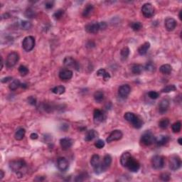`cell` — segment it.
<instances>
[{"label": "cell", "instance_id": "1", "mask_svg": "<svg viewBox=\"0 0 182 182\" xmlns=\"http://www.w3.org/2000/svg\"><path fill=\"white\" fill-rule=\"evenodd\" d=\"M26 163L23 159H18V160H13L9 162V168L12 169L14 172L17 173V175L23 176L22 169H24L26 167Z\"/></svg>", "mask_w": 182, "mask_h": 182}, {"label": "cell", "instance_id": "2", "mask_svg": "<svg viewBox=\"0 0 182 182\" xmlns=\"http://www.w3.org/2000/svg\"><path fill=\"white\" fill-rule=\"evenodd\" d=\"M106 22H92L87 24L85 27V31L89 33H97L100 30H105L107 28Z\"/></svg>", "mask_w": 182, "mask_h": 182}, {"label": "cell", "instance_id": "3", "mask_svg": "<svg viewBox=\"0 0 182 182\" xmlns=\"http://www.w3.org/2000/svg\"><path fill=\"white\" fill-rule=\"evenodd\" d=\"M124 118L127 122H130L135 128L140 129L143 126V121L134 113L130 112L126 113L124 115Z\"/></svg>", "mask_w": 182, "mask_h": 182}, {"label": "cell", "instance_id": "4", "mask_svg": "<svg viewBox=\"0 0 182 182\" xmlns=\"http://www.w3.org/2000/svg\"><path fill=\"white\" fill-rule=\"evenodd\" d=\"M90 164L93 168L95 173L97 174L103 173V170L101 168V162H100V156L98 154H93L90 159Z\"/></svg>", "mask_w": 182, "mask_h": 182}, {"label": "cell", "instance_id": "5", "mask_svg": "<svg viewBox=\"0 0 182 182\" xmlns=\"http://www.w3.org/2000/svg\"><path fill=\"white\" fill-rule=\"evenodd\" d=\"M19 60V55L17 52H11L7 56V60H6V66L8 68H13L15 66L17 62Z\"/></svg>", "mask_w": 182, "mask_h": 182}, {"label": "cell", "instance_id": "6", "mask_svg": "<svg viewBox=\"0 0 182 182\" xmlns=\"http://www.w3.org/2000/svg\"><path fill=\"white\" fill-rule=\"evenodd\" d=\"M154 140H155V137L154 136L152 132L150 131H147V132H144L141 136V139H140V142L145 146L151 145L154 143Z\"/></svg>", "mask_w": 182, "mask_h": 182}, {"label": "cell", "instance_id": "7", "mask_svg": "<svg viewBox=\"0 0 182 182\" xmlns=\"http://www.w3.org/2000/svg\"><path fill=\"white\" fill-rule=\"evenodd\" d=\"M35 44H36V41H35L34 37L32 36H26L22 41V47L27 52L32 51Z\"/></svg>", "mask_w": 182, "mask_h": 182}, {"label": "cell", "instance_id": "8", "mask_svg": "<svg viewBox=\"0 0 182 182\" xmlns=\"http://www.w3.org/2000/svg\"><path fill=\"white\" fill-rule=\"evenodd\" d=\"M169 169L172 171H176L181 167V159L177 155H173L169 159Z\"/></svg>", "mask_w": 182, "mask_h": 182}, {"label": "cell", "instance_id": "9", "mask_svg": "<svg viewBox=\"0 0 182 182\" xmlns=\"http://www.w3.org/2000/svg\"><path fill=\"white\" fill-rule=\"evenodd\" d=\"M142 13L146 18H151L154 15V8L150 3H146L142 7Z\"/></svg>", "mask_w": 182, "mask_h": 182}, {"label": "cell", "instance_id": "10", "mask_svg": "<svg viewBox=\"0 0 182 182\" xmlns=\"http://www.w3.org/2000/svg\"><path fill=\"white\" fill-rule=\"evenodd\" d=\"M151 165L155 169H161L164 167V157L160 155H155L151 159Z\"/></svg>", "mask_w": 182, "mask_h": 182}, {"label": "cell", "instance_id": "11", "mask_svg": "<svg viewBox=\"0 0 182 182\" xmlns=\"http://www.w3.org/2000/svg\"><path fill=\"white\" fill-rule=\"evenodd\" d=\"M126 168L129 169L131 172H137L140 169V164L136 159L134 157H131L130 159L129 160L128 163L127 164Z\"/></svg>", "mask_w": 182, "mask_h": 182}, {"label": "cell", "instance_id": "12", "mask_svg": "<svg viewBox=\"0 0 182 182\" xmlns=\"http://www.w3.org/2000/svg\"><path fill=\"white\" fill-rule=\"evenodd\" d=\"M122 137H123V133L122 132V131L119 130H113L110 133V135L106 139V141L107 142L110 143L112 142L118 141V140H121Z\"/></svg>", "mask_w": 182, "mask_h": 182}, {"label": "cell", "instance_id": "13", "mask_svg": "<svg viewBox=\"0 0 182 182\" xmlns=\"http://www.w3.org/2000/svg\"><path fill=\"white\" fill-rule=\"evenodd\" d=\"M63 65L67 68H73L76 71L79 70V64L74 58L72 57H65L63 60Z\"/></svg>", "mask_w": 182, "mask_h": 182}, {"label": "cell", "instance_id": "14", "mask_svg": "<svg viewBox=\"0 0 182 182\" xmlns=\"http://www.w3.org/2000/svg\"><path fill=\"white\" fill-rule=\"evenodd\" d=\"M106 119V115L104 113V112L99 109H95L93 113V119L95 123L99 124L101 123L102 122Z\"/></svg>", "mask_w": 182, "mask_h": 182}, {"label": "cell", "instance_id": "15", "mask_svg": "<svg viewBox=\"0 0 182 182\" xmlns=\"http://www.w3.org/2000/svg\"><path fill=\"white\" fill-rule=\"evenodd\" d=\"M57 167L60 172H66L69 168V163L65 158L60 157L57 160Z\"/></svg>", "mask_w": 182, "mask_h": 182}, {"label": "cell", "instance_id": "16", "mask_svg": "<svg viewBox=\"0 0 182 182\" xmlns=\"http://www.w3.org/2000/svg\"><path fill=\"white\" fill-rule=\"evenodd\" d=\"M131 92V88L129 85H122L119 88L118 94L122 98H127Z\"/></svg>", "mask_w": 182, "mask_h": 182}, {"label": "cell", "instance_id": "17", "mask_svg": "<svg viewBox=\"0 0 182 182\" xmlns=\"http://www.w3.org/2000/svg\"><path fill=\"white\" fill-rule=\"evenodd\" d=\"M169 105H170V101L169 99L164 98L159 102V112L161 114H164L167 110H168Z\"/></svg>", "mask_w": 182, "mask_h": 182}, {"label": "cell", "instance_id": "18", "mask_svg": "<svg viewBox=\"0 0 182 182\" xmlns=\"http://www.w3.org/2000/svg\"><path fill=\"white\" fill-rule=\"evenodd\" d=\"M177 26V22L174 18L168 17L165 20L166 29L169 31H172L175 29Z\"/></svg>", "mask_w": 182, "mask_h": 182}, {"label": "cell", "instance_id": "19", "mask_svg": "<svg viewBox=\"0 0 182 182\" xmlns=\"http://www.w3.org/2000/svg\"><path fill=\"white\" fill-rule=\"evenodd\" d=\"M60 144L61 147L62 149L68 150L71 147L73 144V140L68 137H65V138L60 139Z\"/></svg>", "mask_w": 182, "mask_h": 182}, {"label": "cell", "instance_id": "20", "mask_svg": "<svg viewBox=\"0 0 182 182\" xmlns=\"http://www.w3.org/2000/svg\"><path fill=\"white\" fill-rule=\"evenodd\" d=\"M73 71L69 69H63L59 72V78L62 81H67V80L71 79L73 77Z\"/></svg>", "mask_w": 182, "mask_h": 182}, {"label": "cell", "instance_id": "21", "mask_svg": "<svg viewBox=\"0 0 182 182\" xmlns=\"http://www.w3.org/2000/svg\"><path fill=\"white\" fill-rule=\"evenodd\" d=\"M169 140H170L169 137L167 136V135H159V136L155 137L154 143L158 147H162L168 143Z\"/></svg>", "mask_w": 182, "mask_h": 182}, {"label": "cell", "instance_id": "22", "mask_svg": "<svg viewBox=\"0 0 182 182\" xmlns=\"http://www.w3.org/2000/svg\"><path fill=\"white\" fill-rule=\"evenodd\" d=\"M112 164V157L110 154H106L103 158V161L101 162V168L103 172H105Z\"/></svg>", "mask_w": 182, "mask_h": 182}, {"label": "cell", "instance_id": "23", "mask_svg": "<svg viewBox=\"0 0 182 182\" xmlns=\"http://www.w3.org/2000/svg\"><path fill=\"white\" fill-rule=\"evenodd\" d=\"M131 157H132V155H131V154L130 152H127V151L124 152L120 157L121 165H122L123 167H126L127 164L128 163L129 160H130Z\"/></svg>", "mask_w": 182, "mask_h": 182}, {"label": "cell", "instance_id": "24", "mask_svg": "<svg viewBox=\"0 0 182 182\" xmlns=\"http://www.w3.org/2000/svg\"><path fill=\"white\" fill-rule=\"evenodd\" d=\"M150 48V43L149 42H145L142 45H141L138 49V53L140 55L144 56L146 55L147 53L148 50Z\"/></svg>", "mask_w": 182, "mask_h": 182}, {"label": "cell", "instance_id": "25", "mask_svg": "<svg viewBox=\"0 0 182 182\" xmlns=\"http://www.w3.org/2000/svg\"><path fill=\"white\" fill-rule=\"evenodd\" d=\"M97 136H98V133H97L96 131L95 130H90L87 132L84 140L85 142H90L92 140H94Z\"/></svg>", "mask_w": 182, "mask_h": 182}, {"label": "cell", "instance_id": "26", "mask_svg": "<svg viewBox=\"0 0 182 182\" xmlns=\"http://www.w3.org/2000/svg\"><path fill=\"white\" fill-rule=\"evenodd\" d=\"M93 11H94V7L92 4H88L85 9H83V17H85V18H88L93 13Z\"/></svg>", "mask_w": 182, "mask_h": 182}, {"label": "cell", "instance_id": "27", "mask_svg": "<svg viewBox=\"0 0 182 182\" xmlns=\"http://www.w3.org/2000/svg\"><path fill=\"white\" fill-rule=\"evenodd\" d=\"M132 72L135 75H140L142 73V71L144 70L143 65L140 64H134L132 65V68H131Z\"/></svg>", "mask_w": 182, "mask_h": 182}, {"label": "cell", "instance_id": "28", "mask_svg": "<svg viewBox=\"0 0 182 182\" xmlns=\"http://www.w3.org/2000/svg\"><path fill=\"white\" fill-rule=\"evenodd\" d=\"M159 71L162 74L165 75H169L172 73V65L169 64H164L159 68Z\"/></svg>", "mask_w": 182, "mask_h": 182}, {"label": "cell", "instance_id": "29", "mask_svg": "<svg viewBox=\"0 0 182 182\" xmlns=\"http://www.w3.org/2000/svg\"><path fill=\"white\" fill-rule=\"evenodd\" d=\"M97 76H100V77H102L103 78V79L105 80H108L110 78V75L109 73H108L106 71H105V69H103V68H100V69H99L98 71H97Z\"/></svg>", "mask_w": 182, "mask_h": 182}, {"label": "cell", "instance_id": "30", "mask_svg": "<svg viewBox=\"0 0 182 182\" xmlns=\"http://www.w3.org/2000/svg\"><path fill=\"white\" fill-rule=\"evenodd\" d=\"M25 134H26V131H25L24 129L20 128L15 132L14 137H15V139L17 140L20 141V140H23L24 137L25 136Z\"/></svg>", "mask_w": 182, "mask_h": 182}, {"label": "cell", "instance_id": "31", "mask_svg": "<svg viewBox=\"0 0 182 182\" xmlns=\"http://www.w3.org/2000/svg\"><path fill=\"white\" fill-rule=\"evenodd\" d=\"M51 91L53 93L56 94V95H62V94H63L65 92V88L64 86L58 85L52 88Z\"/></svg>", "mask_w": 182, "mask_h": 182}, {"label": "cell", "instance_id": "32", "mask_svg": "<svg viewBox=\"0 0 182 182\" xmlns=\"http://www.w3.org/2000/svg\"><path fill=\"white\" fill-rule=\"evenodd\" d=\"M169 124H170V120L168 118H163L161 119L159 122V127L162 130H165L169 127Z\"/></svg>", "mask_w": 182, "mask_h": 182}, {"label": "cell", "instance_id": "33", "mask_svg": "<svg viewBox=\"0 0 182 182\" xmlns=\"http://www.w3.org/2000/svg\"><path fill=\"white\" fill-rule=\"evenodd\" d=\"M104 93L102 91H96L94 93V99L97 103H101L104 100Z\"/></svg>", "mask_w": 182, "mask_h": 182}, {"label": "cell", "instance_id": "34", "mask_svg": "<svg viewBox=\"0 0 182 182\" xmlns=\"http://www.w3.org/2000/svg\"><path fill=\"white\" fill-rule=\"evenodd\" d=\"M19 87H21V83H20V81L17 79L14 80V81L11 83L9 86V89L12 91L17 90V89H18Z\"/></svg>", "mask_w": 182, "mask_h": 182}, {"label": "cell", "instance_id": "35", "mask_svg": "<svg viewBox=\"0 0 182 182\" xmlns=\"http://www.w3.org/2000/svg\"><path fill=\"white\" fill-rule=\"evenodd\" d=\"M145 71H148V72H154L156 70V65L154 64L153 62L149 61L146 63L145 66L144 67Z\"/></svg>", "mask_w": 182, "mask_h": 182}, {"label": "cell", "instance_id": "36", "mask_svg": "<svg viewBox=\"0 0 182 182\" xmlns=\"http://www.w3.org/2000/svg\"><path fill=\"white\" fill-rule=\"evenodd\" d=\"M176 90V87L174 85H169L164 87L162 90V92H165V93H168L170 92H174V91Z\"/></svg>", "mask_w": 182, "mask_h": 182}, {"label": "cell", "instance_id": "37", "mask_svg": "<svg viewBox=\"0 0 182 182\" xmlns=\"http://www.w3.org/2000/svg\"><path fill=\"white\" fill-rule=\"evenodd\" d=\"M181 122H176L172 125V130L174 133H179L181 131Z\"/></svg>", "mask_w": 182, "mask_h": 182}, {"label": "cell", "instance_id": "38", "mask_svg": "<svg viewBox=\"0 0 182 182\" xmlns=\"http://www.w3.org/2000/svg\"><path fill=\"white\" fill-rule=\"evenodd\" d=\"M131 28H132L133 31H140L142 28V24L140 22H132L130 24Z\"/></svg>", "mask_w": 182, "mask_h": 182}, {"label": "cell", "instance_id": "39", "mask_svg": "<svg viewBox=\"0 0 182 182\" xmlns=\"http://www.w3.org/2000/svg\"><path fill=\"white\" fill-rule=\"evenodd\" d=\"M130 49L128 47H124L123 49L121 50L120 55L122 59H127V57L130 55Z\"/></svg>", "mask_w": 182, "mask_h": 182}, {"label": "cell", "instance_id": "40", "mask_svg": "<svg viewBox=\"0 0 182 182\" xmlns=\"http://www.w3.org/2000/svg\"><path fill=\"white\" fill-rule=\"evenodd\" d=\"M19 72L21 76H25L29 73V71H28V68L25 66V65H21L19 67Z\"/></svg>", "mask_w": 182, "mask_h": 182}, {"label": "cell", "instance_id": "41", "mask_svg": "<svg viewBox=\"0 0 182 182\" xmlns=\"http://www.w3.org/2000/svg\"><path fill=\"white\" fill-rule=\"evenodd\" d=\"M88 176V174L83 172V173L80 174L79 175L77 176H76V179H75V181H85V180L86 179H87Z\"/></svg>", "mask_w": 182, "mask_h": 182}, {"label": "cell", "instance_id": "42", "mask_svg": "<svg viewBox=\"0 0 182 182\" xmlns=\"http://www.w3.org/2000/svg\"><path fill=\"white\" fill-rule=\"evenodd\" d=\"M21 26H22V28H23V29L28 30L29 29V28H31V24L29 22H28V21H22V22H21Z\"/></svg>", "mask_w": 182, "mask_h": 182}, {"label": "cell", "instance_id": "43", "mask_svg": "<svg viewBox=\"0 0 182 182\" xmlns=\"http://www.w3.org/2000/svg\"><path fill=\"white\" fill-rule=\"evenodd\" d=\"M63 14H64V10H63V9H58V10H57L53 14V17L56 19H60L63 17Z\"/></svg>", "mask_w": 182, "mask_h": 182}, {"label": "cell", "instance_id": "44", "mask_svg": "<svg viewBox=\"0 0 182 182\" xmlns=\"http://www.w3.org/2000/svg\"><path fill=\"white\" fill-rule=\"evenodd\" d=\"M25 16H26L27 18L31 19V18H33V17L36 16V14H35V12L32 9L29 8V9H27V10L26 11V12H25Z\"/></svg>", "mask_w": 182, "mask_h": 182}, {"label": "cell", "instance_id": "45", "mask_svg": "<svg viewBox=\"0 0 182 182\" xmlns=\"http://www.w3.org/2000/svg\"><path fill=\"white\" fill-rule=\"evenodd\" d=\"M161 180L164 181H169L171 179V174L168 172H165V173H162L160 175Z\"/></svg>", "mask_w": 182, "mask_h": 182}, {"label": "cell", "instance_id": "46", "mask_svg": "<svg viewBox=\"0 0 182 182\" xmlns=\"http://www.w3.org/2000/svg\"><path fill=\"white\" fill-rule=\"evenodd\" d=\"M148 95H149V98L152 99V100H156L159 97V93L156 91H149L148 92Z\"/></svg>", "mask_w": 182, "mask_h": 182}, {"label": "cell", "instance_id": "47", "mask_svg": "<svg viewBox=\"0 0 182 182\" xmlns=\"http://www.w3.org/2000/svg\"><path fill=\"white\" fill-rule=\"evenodd\" d=\"M105 142L103 140H98L95 142V147L98 149H102L105 147Z\"/></svg>", "mask_w": 182, "mask_h": 182}, {"label": "cell", "instance_id": "48", "mask_svg": "<svg viewBox=\"0 0 182 182\" xmlns=\"http://www.w3.org/2000/svg\"><path fill=\"white\" fill-rule=\"evenodd\" d=\"M27 101L29 103L30 105H36V103H37V100H36V98H35L34 96H30L27 98Z\"/></svg>", "mask_w": 182, "mask_h": 182}, {"label": "cell", "instance_id": "49", "mask_svg": "<svg viewBox=\"0 0 182 182\" xmlns=\"http://www.w3.org/2000/svg\"><path fill=\"white\" fill-rule=\"evenodd\" d=\"M54 1H47L45 2V8L47 9H52L54 6Z\"/></svg>", "mask_w": 182, "mask_h": 182}, {"label": "cell", "instance_id": "50", "mask_svg": "<svg viewBox=\"0 0 182 182\" xmlns=\"http://www.w3.org/2000/svg\"><path fill=\"white\" fill-rule=\"evenodd\" d=\"M12 80V77H6V78H2V79L1 80V81L2 83H7L9 82V81H11Z\"/></svg>", "mask_w": 182, "mask_h": 182}, {"label": "cell", "instance_id": "51", "mask_svg": "<svg viewBox=\"0 0 182 182\" xmlns=\"http://www.w3.org/2000/svg\"><path fill=\"white\" fill-rule=\"evenodd\" d=\"M38 137H39V135L36 133H32L30 135V138H31V140H36V139H38Z\"/></svg>", "mask_w": 182, "mask_h": 182}, {"label": "cell", "instance_id": "52", "mask_svg": "<svg viewBox=\"0 0 182 182\" xmlns=\"http://www.w3.org/2000/svg\"><path fill=\"white\" fill-rule=\"evenodd\" d=\"M0 179H2L4 176V171L3 170H0Z\"/></svg>", "mask_w": 182, "mask_h": 182}, {"label": "cell", "instance_id": "53", "mask_svg": "<svg viewBox=\"0 0 182 182\" xmlns=\"http://www.w3.org/2000/svg\"><path fill=\"white\" fill-rule=\"evenodd\" d=\"M27 87H28V85L26 83H21V88H22L26 89L27 88Z\"/></svg>", "mask_w": 182, "mask_h": 182}, {"label": "cell", "instance_id": "54", "mask_svg": "<svg viewBox=\"0 0 182 182\" xmlns=\"http://www.w3.org/2000/svg\"><path fill=\"white\" fill-rule=\"evenodd\" d=\"M178 142H179V144L180 145L182 144V138H181V137H180V138L179 139V140H178Z\"/></svg>", "mask_w": 182, "mask_h": 182}, {"label": "cell", "instance_id": "55", "mask_svg": "<svg viewBox=\"0 0 182 182\" xmlns=\"http://www.w3.org/2000/svg\"><path fill=\"white\" fill-rule=\"evenodd\" d=\"M3 65H4V61H3V58L1 57V70L3 68Z\"/></svg>", "mask_w": 182, "mask_h": 182}, {"label": "cell", "instance_id": "56", "mask_svg": "<svg viewBox=\"0 0 182 182\" xmlns=\"http://www.w3.org/2000/svg\"><path fill=\"white\" fill-rule=\"evenodd\" d=\"M179 17L180 20H181V11H180V12H179Z\"/></svg>", "mask_w": 182, "mask_h": 182}]
</instances>
